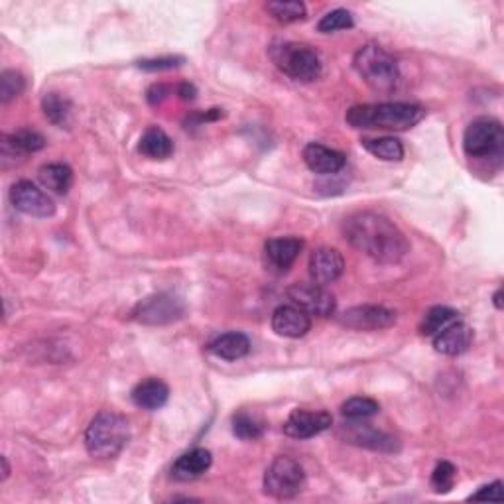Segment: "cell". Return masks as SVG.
Wrapping results in <instances>:
<instances>
[{"instance_id":"1","label":"cell","mask_w":504,"mask_h":504,"mask_svg":"<svg viewBox=\"0 0 504 504\" xmlns=\"http://www.w3.org/2000/svg\"><path fill=\"white\" fill-rule=\"evenodd\" d=\"M343 237L353 248L381 264H398L410 252L406 235L384 215L361 211L343 221Z\"/></svg>"},{"instance_id":"2","label":"cell","mask_w":504,"mask_h":504,"mask_svg":"<svg viewBox=\"0 0 504 504\" xmlns=\"http://www.w3.org/2000/svg\"><path fill=\"white\" fill-rule=\"evenodd\" d=\"M426 109L413 103H378L357 105L349 109L345 121L350 129L358 130H410L421 122Z\"/></svg>"},{"instance_id":"3","label":"cell","mask_w":504,"mask_h":504,"mask_svg":"<svg viewBox=\"0 0 504 504\" xmlns=\"http://www.w3.org/2000/svg\"><path fill=\"white\" fill-rule=\"evenodd\" d=\"M129 420L116 412H98L85 431L87 452L97 459L116 457L129 444Z\"/></svg>"},{"instance_id":"4","label":"cell","mask_w":504,"mask_h":504,"mask_svg":"<svg viewBox=\"0 0 504 504\" xmlns=\"http://www.w3.org/2000/svg\"><path fill=\"white\" fill-rule=\"evenodd\" d=\"M270 59L284 75L303 83H311L321 77L323 63L319 53L308 43L298 42H276L268 50Z\"/></svg>"},{"instance_id":"5","label":"cell","mask_w":504,"mask_h":504,"mask_svg":"<svg viewBox=\"0 0 504 504\" xmlns=\"http://www.w3.org/2000/svg\"><path fill=\"white\" fill-rule=\"evenodd\" d=\"M353 66L365 83L374 89V91L389 93L398 85V61L384 48L376 46V43H366V46L358 50L355 53Z\"/></svg>"},{"instance_id":"6","label":"cell","mask_w":504,"mask_h":504,"mask_svg":"<svg viewBox=\"0 0 504 504\" xmlns=\"http://www.w3.org/2000/svg\"><path fill=\"white\" fill-rule=\"evenodd\" d=\"M465 154L476 160H500L504 150L502 124L491 116H479L465 129Z\"/></svg>"},{"instance_id":"7","label":"cell","mask_w":504,"mask_h":504,"mask_svg":"<svg viewBox=\"0 0 504 504\" xmlns=\"http://www.w3.org/2000/svg\"><path fill=\"white\" fill-rule=\"evenodd\" d=\"M305 487L303 467L292 457L280 455L268 465L264 473V492L268 497L286 500L294 499Z\"/></svg>"},{"instance_id":"8","label":"cell","mask_w":504,"mask_h":504,"mask_svg":"<svg viewBox=\"0 0 504 504\" xmlns=\"http://www.w3.org/2000/svg\"><path fill=\"white\" fill-rule=\"evenodd\" d=\"M185 311L184 302L172 294H154L144 298L132 310V318L144 326H166L179 319Z\"/></svg>"},{"instance_id":"9","label":"cell","mask_w":504,"mask_h":504,"mask_svg":"<svg viewBox=\"0 0 504 504\" xmlns=\"http://www.w3.org/2000/svg\"><path fill=\"white\" fill-rule=\"evenodd\" d=\"M286 294L295 308H300L308 315H315V318H329V315L335 313L337 308L335 295L326 290L321 284L295 282L287 287Z\"/></svg>"},{"instance_id":"10","label":"cell","mask_w":504,"mask_h":504,"mask_svg":"<svg viewBox=\"0 0 504 504\" xmlns=\"http://www.w3.org/2000/svg\"><path fill=\"white\" fill-rule=\"evenodd\" d=\"M11 203L20 213L38 219L53 217V213H56V203L51 201V197L28 179H20L11 187Z\"/></svg>"},{"instance_id":"11","label":"cell","mask_w":504,"mask_h":504,"mask_svg":"<svg viewBox=\"0 0 504 504\" xmlns=\"http://www.w3.org/2000/svg\"><path fill=\"white\" fill-rule=\"evenodd\" d=\"M341 326L357 331H376L392 327L396 323V311L384 305H355L339 315Z\"/></svg>"},{"instance_id":"12","label":"cell","mask_w":504,"mask_h":504,"mask_svg":"<svg viewBox=\"0 0 504 504\" xmlns=\"http://www.w3.org/2000/svg\"><path fill=\"white\" fill-rule=\"evenodd\" d=\"M333 426V418L329 412H310V410H294L287 416L284 424V434L294 439H310L323 434Z\"/></svg>"},{"instance_id":"13","label":"cell","mask_w":504,"mask_h":504,"mask_svg":"<svg viewBox=\"0 0 504 504\" xmlns=\"http://www.w3.org/2000/svg\"><path fill=\"white\" fill-rule=\"evenodd\" d=\"M345 272V258L337 248L321 247L310 258V276L315 284H333Z\"/></svg>"},{"instance_id":"14","label":"cell","mask_w":504,"mask_h":504,"mask_svg":"<svg viewBox=\"0 0 504 504\" xmlns=\"http://www.w3.org/2000/svg\"><path fill=\"white\" fill-rule=\"evenodd\" d=\"M341 436L345 437L349 444H355L358 447L373 449V452H398V444L389 434L381 429H374L368 424H358V421H350L341 429Z\"/></svg>"},{"instance_id":"15","label":"cell","mask_w":504,"mask_h":504,"mask_svg":"<svg viewBox=\"0 0 504 504\" xmlns=\"http://www.w3.org/2000/svg\"><path fill=\"white\" fill-rule=\"evenodd\" d=\"M303 250V240L298 237H280L270 239L264 245L266 264L278 274H284L292 268Z\"/></svg>"},{"instance_id":"16","label":"cell","mask_w":504,"mask_h":504,"mask_svg":"<svg viewBox=\"0 0 504 504\" xmlns=\"http://www.w3.org/2000/svg\"><path fill=\"white\" fill-rule=\"evenodd\" d=\"M303 161L313 174L333 176L345 168L347 158L343 152L323 146V144L311 142L303 148Z\"/></svg>"},{"instance_id":"17","label":"cell","mask_w":504,"mask_h":504,"mask_svg":"<svg viewBox=\"0 0 504 504\" xmlns=\"http://www.w3.org/2000/svg\"><path fill=\"white\" fill-rule=\"evenodd\" d=\"M272 329L276 335L298 339L311 329V318L295 305H280L272 313Z\"/></svg>"},{"instance_id":"18","label":"cell","mask_w":504,"mask_h":504,"mask_svg":"<svg viewBox=\"0 0 504 504\" xmlns=\"http://www.w3.org/2000/svg\"><path fill=\"white\" fill-rule=\"evenodd\" d=\"M473 343V329L463 321L449 323L445 329H441L434 335V349L441 355L457 357L469 350Z\"/></svg>"},{"instance_id":"19","label":"cell","mask_w":504,"mask_h":504,"mask_svg":"<svg viewBox=\"0 0 504 504\" xmlns=\"http://www.w3.org/2000/svg\"><path fill=\"white\" fill-rule=\"evenodd\" d=\"M211 463H213L211 452H207V449L203 447L192 449V452L177 457V461L172 467V476L176 481H182V483L195 481V479H200L203 473L209 471Z\"/></svg>"},{"instance_id":"20","label":"cell","mask_w":504,"mask_h":504,"mask_svg":"<svg viewBox=\"0 0 504 504\" xmlns=\"http://www.w3.org/2000/svg\"><path fill=\"white\" fill-rule=\"evenodd\" d=\"M130 398L137 408L154 412L164 408L168 404L169 389L164 381H160V378H146V381H142L140 384L134 386Z\"/></svg>"},{"instance_id":"21","label":"cell","mask_w":504,"mask_h":504,"mask_svg":"<svg viewBox=\"0 0 504 504\" xmlns=\"http://www.w3.org/2000/svg\"><path fill=\"white\" fill-rule=\"evenodd\" d=\"M248 350L250 339L240 331L223 333L211 343V353L223 358V361H239V358L248 355Z\"/></svg>"},{"instance_id":"22","label":"cell","mask_w":504,"mask_h":504,"mask_svg":"<svg viewBox=\"0 0 504 504\" xmlns=\"http://www.w3.org/2000/svg\"><path fill=\"white\" fill-rule=\"evenodd\" d=\"M138 152L150 160H168L174 154V142L160 126H150L140 137Z\"/></svg>"},{"instance_id":"23","label":"cell","mask_w":504,"mask_h":504,"mask_svg":"<svg viewBox=\"0 0 504 504\" xmlns=\"http://www.w3.org/2000/svg\"><path fill=\"white\" fill-rule=\"evenodd\" d=\"M38 179L50 192L66 195L74 185V172L67 164H46L38 169Z\"/></svg>"},{"instance_id":"24","label":"cell","mask_w":504,"mask_h":504,"mask_svg":"<svg viewBox=\"0 0 504 504\" xmlns=\"http://www.w3.org/2000/svg\"><path fill=\"white\" fill-rule=\"evenodd\" d=\"M42 109L46 119L53 122L59 129H67L71 124V114H74V106L67 97H63L61 93H46V97L42 98Z\"/></svg>"},{"instance_id":"25","label":"cell","mask_w":504,"mask_h":504,"mask_svg":"<svg viewBox=\"0 0 504 504\" xmlns=\"http://www.w3.org/2000/svg\"><path fill=\"white\" fill-rule=\"evenodd\" d=\"M363 148L378 160L384 161H400L404 158V146L398 138L382 137V138H363Z\"/></svg>"},{"instance_id":"26","label":"cell","mask_w":504,"mask_h":504,"mask_svg":"<svg viewBox=\"0 0 504 504\" xmlns=\"http://www.w3.org/2000/svg\"><path fill=\"white\" fill-rule=\"evenodd\" d=\"M457 311L447 308V305H436V308H431L426 311L424 319L420 323V333L426 337L431 335H437L441 329H445L449 323L457 321Z\"/></svg>"},{"instance_id":"27","label":"cell","mask_w":504,"mask_h":504,"mask_svg":"<svg viewBox=\"0 0 504 504\" xmlns=\"http://www.w3.org/2000/svg\"><path fill=\"white\" fill-rule=\"evenodd\" d=\"M264 421L247 412H239L232 416V434L242 441H256L264 436Z\"/></svg>"},{"instance_id":"28","label":"cell","mask_w":504,"mask_h":504,"mask_svg":"<svg viewBox=\"0 0 504 504\" xmlns=\"http://www.w3.org/2000/svg\"><path fill=\"white\" fill-rule=\"evenodd\" d=\"M381 412V404L373 398H366V396H355V398H349L343 406H341V413L343 418L350 421H363L366 418H373Z\"/></svg>"},{"instance_id":"29","label":"cell","mask_w":504,"mask_h":504,"mask_svg":"<svg viewBox=\"0 0 504 504\" xmlns=\"http://www.w3.org/2000/svg\"><path fill=\"white\" fill-rule=\"evenodd\" d=\"M266 11L272 14L278 22H284V24L300 22L305 18V4L298 3V0H290V3L276 0V3L266 4Z\"/></svg>"},{"instance_id":"30","label":"cell","mask_w":504,"mask_h":504,"mask_svg":"<svg viewBox=\"0 0 504 504\" xmlns=\"http://www.w3.org/2000/svg\"><path fill=\"white\" fill-rule=\"evenodd\" d=\"M355 26L353 14L345 8H337V11H331L318 22V30L321 34H331L339 30H350Z\"/></svg>"},{"instance_id":"31","label":"cell","mask_w":504,"mask_h":504,"mask_svg":"<svg viewBox=\"0 0 504 504\" xmlns=\"http://www.w3.org/2000/svg\"><path fill=\"white\" fill-rule=\"evenodd\" d=\"M26 87V79L22 74H18L14 69H6L0 75V103H11L12 98L22 95Z\"/></svg>"},{"instance_id":"32","label":"cell","mask_w":504,"mask_h":504,"mask_svg":"<svg viewBox=\"0 0 504 504\" xmlns=\"http://www.w3.org/2000/svg\"><path fill=\"white\" fill-rule=\"evenodd\" d=\"M8 140L12 142V146L22 152V154H30V152H38L43 146H46V138L42 137L40 132L30 130V129H22L8 137Z\"/></svg>"},{"instance_id":"33","label":"cell","mask_w":504,"mask_h":504,"mask_svg":"<svg viewBox=\"0 0 504 504\" xmlns=\"http://www.w3.org/2000/svg\"><path fill=\"white\" fill-rule=\"evenodd\" d=\"M455 476L457 469L453 467V463L449 461L437 463L434 473H431V489H434L437 494L449 492L455 487Z\"/></svg>"},{"instance_id":"34","label":"cell","mask_w":504,"mask_h":504,"mask_svg":"<svg viewBox=\"0 0 504 504\" xmlns=\"http://www.w3.org/2000/svg\"><path fill=\"white\" fill-rule=\"evenodd\" d=\"M185 63V58L182 56H166V58H154V59H142L138 61V67L144 71H166L174 69Z\"/></svg>"},{"instance_id":"35","label":"cell","mask_w":504,"mask_h":504,"mask_svg":"<svg viewBox=\"0 0 504 504\" xmlns=\"http://www.w3.org/2000/svg\"><path fill=\"white\" fill-rule=\"evenodd\" d=\"M469 500H502V483L494 481L491 484H484V487L471 494Z\"/></svg>"},{"instance_id":"36","label":"cell","mask_w":504,"mask_h":504,"mask_svg":"<svg viewBox=\"0 0 504 504\" xmlns=\"http://www.w3.org/2000/svg\"><path fill=\"white\" fill-rule=\"evenodd\" d=\"M169 95V87L164 83H158V85H152L148 89V101L150 105H160L164 103Z\"/></svg>"},{"instance_id":"37","label":"cell","mask_w":504,"mask_h":504,"mask_svg":"<svg viewBox=\"0 0 504 504\" xmlns=\"http://www.w3.org/2000/svg\"><path fill=\"white\" fill-rule=\"evenodd\" d=\"M177 95L184 98V101H193L197 95V89L192 83H182L177 87Z\"/></svg>"},{"instance_id":"38","label":"cell","mask_w":504,"mask_h":504,"mask_svg":"<svg viewBox=\"0 0 504 504\" xmlns=\"http://www.w3.org/2000/svg\"><path fill=\"white\" fill-rule=\"evenodd\" d=\"M3 479H8V475H11V467H8V461H6V457H3Z\"/></svg>"},{"instance_id":"39","label":"cell","mask_w":504,"mask_h":504,"mask_svg":"<svg viewBox=\"0 0 504 504\" xmlns=\"http://www.w3.org/2000/svg\"><path fill=\"white\" fill-rule=\"evenodd\" d=\"M494 305H497V308H499V310L502 308V303H500V290H499L497 294H494Z\"/></svg>"}]
</instances>
